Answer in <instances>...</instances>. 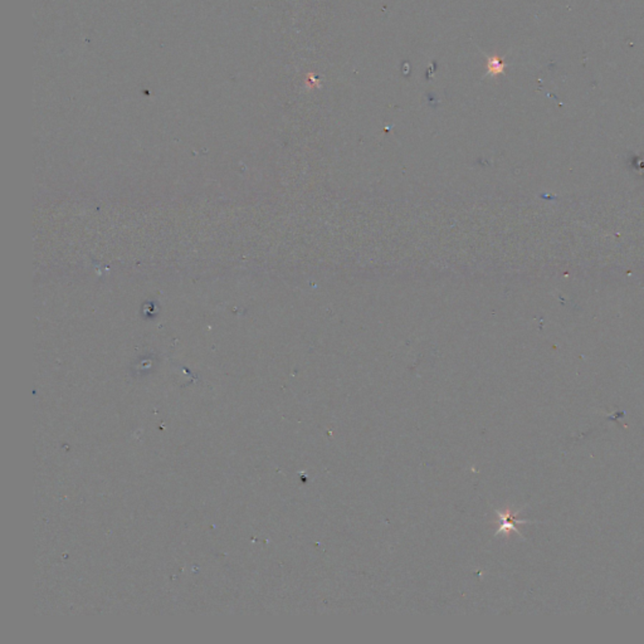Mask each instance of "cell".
I'll return each instance as SVG.
<instances>
[{
	"instance_id": "obj_1",
	"label": "cell",
	"mask_w": 644,
	"mask_h": 644,
	"mask_svg": "<svg viewBox=\"0 0 644 644\" xmlns=\"http://www.w3.org/2000/svg\"><path fill=\"white\" fill-rule=\"evenodd\" d=\"M506 65L505 62V58L500 57V55H489L487 57L486 60V71H487V76H492V77H497L500 75H503L505 73Z\"/></svg>"
},
{
	"instance_id": "obj_2",
	"label": "cell",
	"mask_w": 644,
	"mask_h": 644,
	"mask_svg": "<svg viewBox=\"0 0 644 644\" xmlns=\"http://www.w3.org/2000/svg\"><path fill=\"white\" fill-rule=\"evenodd\" d=\"M516 524H522V521H516L512 518V513L510 512H506L503 513L502 516V524H501V531L505 530V531H511V530H515L517 531L516 529Z\"/></svg>"
}]
</instances>
